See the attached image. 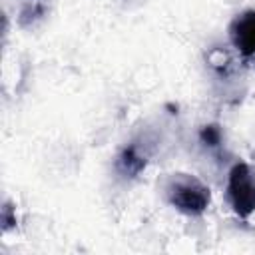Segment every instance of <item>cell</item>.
<instances>
[{
	"instance_id": "1",
	"label": "cell",
	"mask_w": 255,
	"mask_h": 255,
	"mask_svg": "<svg viewBox=\"0 0 255 255\" xmlns=\"http://www.w3.org/2000/svg\"><path fill=\"white\" fill-rule=\"evenodd\" d=\"M167 203L183 215H203L211 203L209 187L191 173H171L163 185Z\"/></svg>"
},
{
	"instance_id": "2",
	"label": "cell",
	"mask_w": 255,
	"mask_h": 255,
	"mask_svg": "<svg viewBox=\"0 0 255 255\" xmlns=\"http://www.w3.org/2000/svg\"><path fill=\"white\" fill-rule=\"evenodd\" d=\"M227 199L235 215L247 219L255 211V171L245 161L233 163L227 173Z\"/></svg>"
},
{
	"instance_id": "3",
	"label": "cell",
	"mask_w": 255,
	"mask_h": 255,
	"mask_svg": "<svg viewBox=\"0 0 255 255\" xmlns=\"http://www.w3.org/2000/svg\"><path fill=\"white\" fill-rule=\"evenodd\" d=\"M229 42L241 62L255 68V10H245L231 20Z\"/></svg>"
},
{
	"instance_id": "4",
	"label": "cell",
	"mask_w": 255,
	"mask_h": 255,
	"mask_svg": "<svg viewBox=\"0 0 255 255\" xmlns=\"http://www.w3.org/2000/svg\"><path fill=\"white\" fill-rule=\"evenodd\" d=\"M147 159H149L147 143L141 145V141H131L120 151V155L116 159V169L124 177H135L145 169Z\"/></svg>"
},
{
	"instance_id": "5",
	"label": "cell",
	"mask_w": 255,
	"mask_h": 255,
	"mask_svg": "<svg viewBox=\"0 0 255 255\" xmlns=\"http://www.w3.org/2000/svg\"><path fill=\"white\" fill-rule=\"evenodd\" d=\"M48 12V0H18V22L24 28L36 26Z\"/></svg>"
},
{
	"instance_id": "6",
	"label": "cell",
	"mask_w": 255,
	"mask_h": 255,
	"mask_svg": "<svg viewBox=\"0 0 255 255\" xmlns=\"http://www.w3.org/2000/svg\"><path fill=\"white\" fill-rule=\"evenodd\" d=\"M199 139H201V143H205L209 147H217L221 143V129L217 126H205L199 133Z\"/></svg>"
}]
</instances>
